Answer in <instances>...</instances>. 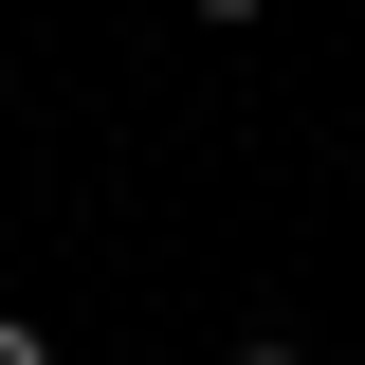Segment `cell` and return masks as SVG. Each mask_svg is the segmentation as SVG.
I'll return each mask as SVG.
<instances>
[{
    "instance_id": "obj_1",
    "label": "cell",
    "mask_w": 365,
    "mask_h": 365,
    "mask_svg": "<svg viewBox=\"0 0 365 365\" xmlns=\"http://www.w3.org/2000/svg\"><path fill=\"white\" fill-rule=\"evenodd\" d=\"M0 365H55V329H19V311H0Z\"/></svg>"
},
{
    "instance_id": "obj_2",
    "label": "cell",
    "mask_w": 365,
    "mask_h": 365,
    "mask_svg": "<svg viewBox=\"0 0 365 365\" xmlns=\"http://www.w3.org/2000/svg\"><path fill=\"white\" fill-rule=\"evenodd\" d=\"M201 19H274V0H201Z\"/></svg>"
},
{
    "instance_id": "obj_3",
    "label": "cell",
    "mask_w": 365,
    "mask_h": 365,
    "mask_svg": "<svg viewBox=\"0 0 365 365\" xmlns=\"http://www.w3.org/2000/svg\"><path fill=\"white\" fill-rule=\"evenodd\" d=\"M237 365H311V347H237Z\"/></svg>"
}]
</instances>
